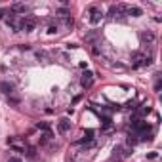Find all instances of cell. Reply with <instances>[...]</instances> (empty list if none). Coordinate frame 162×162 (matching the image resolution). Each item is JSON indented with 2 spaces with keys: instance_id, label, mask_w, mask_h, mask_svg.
<instances>
[{
  "instance_id": "cell-1",
  "label": "cell",
  "mask_w": 162,
  "mask_h": 162,
  "mask_svg": "<svg viewBox=\"0 0 162 162\" xmlns=\"http://www.w3.org/2000/svg\"><path fill=\"white\" fill-rule=\"evenodd\" d=\"M132 61H133V67H149L153 63V57L141 53V52H133L132 53Z\"/></svg>"
},
{
  "instance_id": "cell-2",
  "label": "cell",
  "mask_w": 162,
  "mask_h": 162,
  "mask_svg": "<svg viewBox=\"0 0 162 162\" xmlns=\"http://www.w3.org/2000/svg\"><path fill=\"white\" fill-rule=\"evenodd\" d=\"M103 10L101 8H97V6H90L88 8V21L91 25H97V23H101V19H103Z\"/></svg>"
},
{
  "instance_id": "cell-3",
  "label": "cell",
  "mask_w": 162,
  "mask_h": 162,
  "mask_svg": "<svg viewBox=\"0 0 162 162\" xmlns=\"http://www.w3.org/2000/svg\"><path fill=\"white\" fill-rule=\"evenodd\" d=\"M34 29H36V19L31 17V16H27L21 19V23L17 25V31H23V33H33Z\"/></svg>"
},
{
  "instance_id": "cell-4",
  "label": "cell",
  "mask_w": 162,
  "mask_h": 162,
  "mask_svg": "<svg viewBox=\"0 0 162 162\" xmlns=\"http://www.w3.org/2000/svg\"><path fill=\"white\" fill-rule=\"evenodd\" d=\"M126 10H128V6H124V4H112L111 8H109V17H116V16H122V13H126Z\"/></svg>"
},
{
  "instance_id": "cell-5",
  "label": "cell",
  "mask_w": 162,
  "mask_h": 162,
  "mask_svg": "<svg viewBox=\"0 0 162 162\" xmlns=\"http://www.w3.org/2000/svg\"><path fill=\"white\" fill-rule=\"evenodd\" d=\"M132 130L133 132H143V133H147L151 130V126L147 124V122H143V120H133L132 122Z\"/></svg>"
},
{
  "instance_id": "cell-6",
  "label": "cell",
  "mask_w": 162,
  "mask_h": 162,
  "mask_svg": "<svg viewBox=\"0 0 162 162\" xmlns=\"http://www.w3.org/2000/svg\"><path fill=\"white\" fill-rule=\"evenodd\" d=\"M80 84H82L84 88H90L91 84H94V74H91L90 71H86V73L82 74V78H80Z\"/></svg>"
},
{
  "instance_id": "cell-7",
  "label": "cell",
  "mask_w": 162,
  "mask_h": 162,
  "mask_svg": "<svg viewBox=\"0 0 162 162\" xmlns=\"http://www.w3.org/2000/svg\"><path fill=\"white\" fill-rule=\"evenodd\" d=\"M57 130H59V133H67L71 130V120H69V118H61L57 122Z\"/></svg>"
},
{
  "instance_id": "cell-8",
  "label": "cell",
  "mask_w": 162,
  "mask_h": 162,
  "mask_svg": "<svg viewBox=\"0 0 162 162\" xmlns=\"http://www.w3.org/2000/svg\"><path fill=\"white\" fill-rule=\"evenodd\" d=\"M27 6L25 4H21V2H16V4H12L10 6V13H27Z\"/></svg>"
},
{
  "instance_id": "cell-9",
  "label": "cell",
  "mask_w": 162,
  "mask_h": 162,
  "mask_svg": "<svg viewBox=\"0 0 162 162\" xmlns=\"http://www.w3.org/2000/svg\"><path fill=\"white\" fill-rule=\"evenodd\" d=\"M141 40H143V42H147L149 46H153L154 42H157V34H154L153 31H147V33H143V34H141Z\"/></svg>"
},
{
  "instance_id": "cell-10",
  "label": "cell",
  "mask_w": 162,
  "mask_h": 162,
  "mask_svg": "<svg viewBox=\"0 0 162 162\" xmlns=\"http://www.w3.org/2000/svg\"><path fill=\"white\" fill-rule=\"evenodd\" d=\"M126 13L132 17H139V16H143V10L141 8H137V6H130L128 10H126Z\"/></svg>"
},
{
  "instance_id": "cell-11",
  "label": "cell",
  "mask_w": 162,
  "mask_h": 162,
  "mask_svg": "<svg viewBox=\"0 0 162 162\" xmlns=\"http://www.w3.org/2000/svg\"><path fill=\"white\" fill-rule=\"evenodd\" d=\"M0 91H2V94H12V84L0 82Z\"/></svg>"
},
{
  "instance_id": "cell-12",
  "label": "cell",
  "mask_w": 162,
  "mask_h": 162,
  "mask_svg": "<svg viewBox=\"0 0 162 162\" xmlns=\"http://www.w3.org/2000/svg\"><path fill=\"white\" fill-rule=\"evenodd\" d=\"M25 157L27 158H34V157H36V149H34V147H27V149H25Z\"/></svg>"
},
{
  "instance_id": "cell-13",
  "label": "cell",
  "mask_w": 162,
  "mask_h": 162,
  "mask_svg": "<svg viewBox=\"0 0 162 162\" xmlns=\"http://www.w3.org/2000/svg\"><path fill=\"white\" fill-rule=\"evenodd\" d=\"M137 143V136H136V133H130V136H128V145H136Z\"/></svg>"
},
{
  "instance_id": "cell-14",
  "label": "cell",
  "mask_w": 162,
  "mask_h": 162,
  "mask_svg": "<svg viewBox=\"0 0 162 162\" xmlns=\"http://www.w3.org/2000/svg\"><path fill=\"white\" fill-rule=\"evenodd\" d=\"M36 128L42 130V132H50V126H48L46 122H38V124H36Z\"/></svg>"
},
{
  "instance_id": "cell-15",
  "label": "cell",
  "mask_w": 162,
  "mask_h": 162,
  "mask_svg": "<svg viewBox=\"0 0 162 162\" xmlns=\"http://www.w3.org/2000/svg\"><path fill=\"white\" fill-rule=\"evenodd\" d=\"M8 103H10V105H19V97H13V95H8Z\"/></svg>"
},
{
  "instance_id": "cell-16",
  "label": "cell",
  "mask_w": 162,
  "mask_h": 162,
  "mask_svg": "<svg viewBox=\"0 0 162 162\" xmlns=\"http://www.w3.org/2000/svg\"><path fill=\"white\" fill-rule=\"evenodd\" d=\"M55 33H57V27H55V25H50V27H48V34H55Z\"/></svg>"
},
{
  "instance_id": "cell-17",
  "label": "cell",
  "mask_w": 162,
  "mask_h": 162,
  "mask_svg": "<svg viewBox=\"0 0 162 162\" xmlns=\"http://www.w3.org/2000/svg\"><path fill=\"white\" fill-rule=\"evenodd\" d=\"M91 53H94V55H99L101 52H99V48H97V46H91Z\"/></svg>"
},
{
  "instance_id": "cell-18",
  "label": "cell",
  "mask_w": 162,
  "mask_h": 162,
  "mask_svg": "<svg viewBox=\"0 0 162 162\" xmlns=\"http://www.w3.org/2000/svg\"><path fill=\"white\" fill-rule=\"evenodd\" d=\"M59 16H63V17H67V16H69V12H67V10H59Z\"/></svg>"
},
{
  "instance_id": "cell-19",
  "label": "cell",
  "mask_w": 162,
  "mask_h": 162,
  "mask_svg": "<svg viewBox=\"0 0 162 162\" xmlns=\"http://www.w3.org/2000/svg\"><path fill=\"white\" fill-rule=\"evenodd\" d=\"M8 162H21V158H16V157H12V158H8Z\"/></svg>"
},
{
  "instance_id": "cell-20",
  "label": "cell",
  "mask_w": 162,
  "mask_h": 162,
  "mask_svg": "<svg viewBox=\"0 0 162 162\" xmlns=\"http://www.w3.org/2000/svg\"><path fill=\"white\" fill-rule=\"evenodd\" d=\"M0 19H6V10H0Z\"/></svg>"
}]
</instances>
